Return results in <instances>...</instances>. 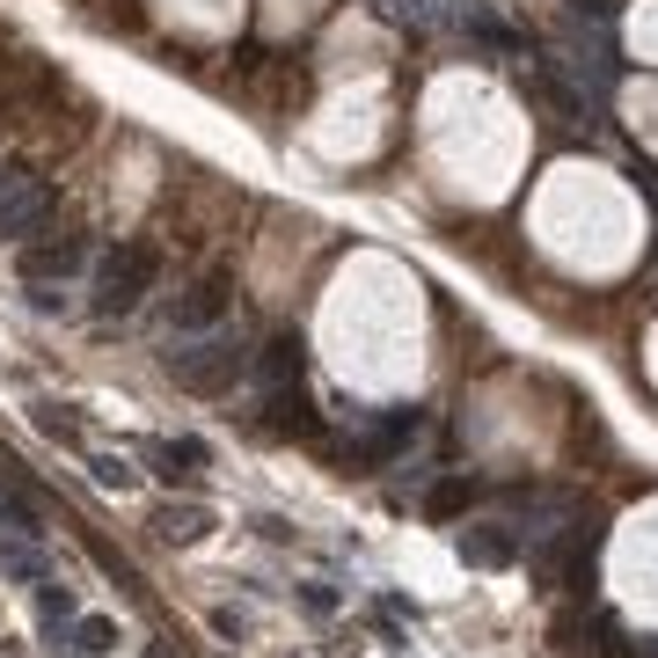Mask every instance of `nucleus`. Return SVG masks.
<instances>
[{
	"label": "nucleus",
	"instance_id": "1",
	"mask_svg": "<svg viewBox=\"0 0 658 658\" xmlns=\"http://www.w3.org/2000/svg\"><path fill=\"white\" fill-rule=\"evenodd\" d=\"M249 359H256V344L235 337V330H198L169 351V381L191 395H227L235 381H249Z\"/></svg>",
	"mask_w": 658,
	"mask_h": 658
},
{
	"label": "nucleus",
	"instance_id": "2",
	"mask_svg": "<svg viewBox=\"0 0 658 658\" xmlns=\"http://www.w3.org/2000/svg\"><path fill=\"white\" fill-rule=\"evenodd\" d=\"M154 278H161V256L146 242H118L96 264V292L88 300H96V315H132L146 292H154Z\"/></svg>",
	"mask_w": 658,
	"mask_h": 658
},
{
	"label": "nucleus",
	"instance_id": "3",
	"mask_svg": "<svg viewBox=\"0 0 658 658\" xmlns=\"http://www.w3.org/2000/svg\"><path fill=\"white\" fill-rule=\"evenodd\" d=\"M51 205H59V198H51L45 176L8 169V176H0V242H29V235H45Z\"/></svg>",
	"mask_w": 658,
	"mask_h": 658
},
{
	"label": "nucleus",
	"instance_id": "4",
	"mask_svg": "<svg viewBox=\"0 0 658 658\" xmlns=\"http://www.w3.org/2000/svg\"><path fill=\"white\" fill-rule=\"evenodd\" d=\"M227 308H235V278H227V271H205L198 286L176 292V308H169V337H198V330H219V322H227Z\"/></svg>",
	"mask_w": 658,
	"mask_h": 658
},
{
	"label": "nucleus",
	"instance_id": "5",
	"mask_svg": "<svg viewBox=\"0 0 658 658\" xmlns=\"http://www.w3.org/2000/svg\"><path fill=\"white\" fill-rule=\"evenodd\" d=\"M476 571H512L519 563V549H527V535L519 527H505V519H483V527H462V541H454Z\"/></svg>",
	"mask_w": 658,
	"mask_h": 658
},
{
	"label": "nucleus",
	"instance_id": "6",
	"mask_svg": "<svg viewBox=\"0 0 658 658\" xmlns=\"http://www.w3.org/2000/svg\"><path fill=\"white\" fill-rule=\"evenodd\" d=\"M249 373H256L264 388H292V381L308 373V344H300V330H278L271 344H256V359H249Z\"/></svg>",
	"mask_w": 658,
	"mask_h": 658
},
{
	"label": "nucleus",
	"instance_id": "7",
	"mask_svg": "<svg viewBox=\"0 0 658 658\" xmlns=\"http://www.w3.org/2000/svg\"><path fill=\"white\" fill-rule=\"evenodd\" d=\"M81 264H88V249L73 242V235H59V242H23V286H51V278L67 286Z\"/></svg>",
	"mask_w": 658,
	"mask_h": 658
},
{
	"label": "nucleus",
	"instance_id": "8",
	"mask_svg": "<svg viewBox=\"0 0 658 658\" xmlns=\"http://www.w3.org/2000/svg\"><path fill=\"white\" fill-rule=\"evenodd\" d=\"M264 424L286 432V439H315L322 432V417H315V403H308L300 381H292V388H264Z\"/></svg>",
	"mask_w": 658,
	"mask_h": 658
},
{
	"label": "nucleus",
	"instance_id": "9",
	"mask_svg": "<svg viewBox=\"0 0 658 658\" xmlns=\"http://www.w3.org/2000/svg\"><path fill=\"white\" fill-rule=\"evenodd\" d=\"M146 454H154V476L161 483H198V468H205V446L198 439H154Z\"/></svg>",
	"mask_w": 658,
	"mask_h": 658
},
{
	"label": "nucleus",
	"instance_id": "10",
	"mask_svg": "<svg viewBox=\"0 0 658 658\" xmlns=\"http://www.w3.org/2000/svg\"><path fill=\"white\" fill-rule=\"evenodd\" d=\"M154 535L169 541V549H191V541L213 535V512H205V505H161V512H154Z\"/></svg>",
	"mask_w": 658,
	"mask_h": 658
},
{
	"label": "nucleus",
	"instance_id": "11",
	"mask_svg": "<svg viewBox=\"0 0 658 658\" xmlns=\"http://www.w3.org/2000/svg\"><path fill=\"white\" fill-rule=\"evenodd\" d=\"M527 88H535V96L549 103V110H557V118L585 124V96H578V88H571V81H563L557 67H549V59H541V67H535V81H527Z\"/></svg>",
	"mask_w": 658,
	"mask_h": 658
},
{
	"label": "nucleus",
	"instance_id": "12",
	"mask_svg": "<svg viewBox=\"0 0 658 658\" xmlns=\"http://www.w3.org/2000/svg\"><path fill=\"white\" fill-rule=\"evenodd\" d=\"M67 651H81V658H110V651H118V622H103V614H73Z\"/></svg>",
	"mask_w": 658,
	"mask_h": 658
},
{
	"label": "nucleus",
	"instance_id": "13",
	"mask_svg": "<svg viewBox=\"0 0 658 658\" xmlns=\"http://www.w3.org/2000/svg\"><path fill=\"white\" fill-rule=\"evenodd\" d=\"M476 476H446V483H432V498H424V512H432V519H454V512H468L476 505Z\"/></svg>",
	"mask_w": 658,
	"mask_h": 658
},
{
	"label": "nucleus",
	"instance_id": "14",
	"mask_svg": "<svg viewBox=\"0 0 658 658\" xmlns=\"http://www.w3.org/2000/svg\"><path fill=\"white\" fill-rule=\"evenodd\" d=\"M0 571L15 585H45V557H37V541H0Z\"/></svg>",
	"mask_w": 658,
	"mask_h": 658
},
{
	"label": "nucleus",
	"instance_id": "15",
	"mask_svg": "<svg viewBox=\"0 0 658 658\" xmlns=\"http://www.w3.org/2000/svg\"><path fill=\"white\" fill-rule=\"evenodd\" d=\"M88 468H96V483H110V490H124V483H132V468H124L118 454H96Z\"/></svg>",
	"mask_w": 658,
	"mask_h": 658
},
{
	"label": "nucleus",
	"instance_id": "16",
	"mask_svg": "<svg viewBox=\"0 0 658 658\" xmlns=\"http://www.w3.org/2000/svg\"><path fill=\"white\" fill-rule=\"evenodd\" d=\"M37 424H45V432L59 439V446H81V432H73V424H67V417H59V410H51V403H45V410H37Z\"/></svg>",
	"mask_w": 658,
	"mask_h": 658
},
{
	"label": "nucleus",
	"instance_id": "17",
	"mask_svg": "<svg viewBox=\"0 0 658 658\" xmlns=\"http://www.w3.org/2000/svg\"><path fill=\"white\" fill-rule=\"evenodd\" d=\"M29 308H37V315H59V308H67V292H51V286H29Z\"/></svg>",
	"mask_w": 658,
	"mask_h": 658
},
{
	"label": "nucleus",
	"instance_id": "18",
	"mask_svg": "<svg viewBox=\"0 0 658 658\" xmlns=\"http://www.w3.org/2000/svg\"><path fill=\"white\" fill-rule=\"evenodd\" d=\"M0 658H15V644H0Z\"/></svg>",
	"mask_w": 658,
	"mask_h": 658
}]
</instances>
